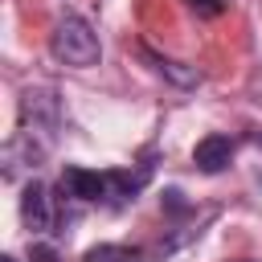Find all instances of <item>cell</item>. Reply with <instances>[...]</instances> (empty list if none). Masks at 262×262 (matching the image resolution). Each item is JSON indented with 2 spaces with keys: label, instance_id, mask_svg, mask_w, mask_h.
Returning a JSON list of instances; mask_svg holds the SVG:
<instances>
[{
  "label": "cell",
  "instance_id": "obj_7",
  "mask_svg": "<svg viewBox=\"0 0 262 262\" xmlns=\"http://www.w3.org/2000/svg\"><path fill=\"white\" fill-rule=\"evenodd\" d=\"M139 57L160 74V78H168L172 86H180V90H192L196 82H201V74L192 70V66H184V61H172V57H164V53H156V49H147V45H139Z\"/></svg>",
  "mask_w": 262,
  "mask_h": 262
},
{
  "label": "cell",
  "instance_id": "obj_6",
  "mask_svg": "<svg viewBox=\"0 0 262 262\" xmlns=\"http://www.w3.org/2000/svg\"><path fill=\"white\" fill-rule=\"evenodd\" d=\"M229 160H233V139H229V135H205V139H196V147H192V164H196L205 176L225 172Z\"/></svg>",
  "mask_w": 262,
  "mask_h": 262
},
{
  "label": "cell",
  "instance_id": "obj_1",
  "mask_svg": "<svg viewBox=\"0 0 262 262\" xmlns=\"http://www.w3.org/2000/svg\"><path fill=\"white\" fill-rule=\"evenodd\" d=\"M49 49H53V57H57L61 66H70V70H90V66H98V57H102V45H98L94 25H90L86 16H78V12H61V16L53 20Z\"/></svg>",
  "mask_w": 262,
  "mask_h": 262
},
{
  "label": "cell",
  "instance_id": "obj_9",
  "mask_svg": "<svg viewBox=\"0 0 262 262\" xmlns=\"http://www.w3.org/2000/svg\"><path fill=\"white\" fill-rule=\"evenodd\" d=\"M82 262H147L143 250L135 246H115V242H102V246H90L82 254Z\"/></svg>",
  "mask_w": 262,
  "mask_h": 262
},
{
  "label": "cell",
  "instance_id": "obj_13",
  "mask_svg": "<svg viewBox=\"0 0 262 262\" xmlns=\"http://www.w3.org/2000/svg\"><path fill=\"white\" fill-rule=\"evenodd\" d=\"M0 262H16V258H12V254H4V258H0Z\"/></svg>",
  "mask_w": 262,
  "mask_h": 262
},
{
  "label": "cell",
  "instance_id": "obj_5",
  "mask_svg": "<svg viewBox=\"0 0 262 262\" xmlns=\"http://www.w3.org/2000/svg\"><path fill=\"white\" fill-rule=\"evenodd\" d=\"M20 221L29 233H49L53 229V196L41 180H29L20 188Z\"/></svg>",
  "mask_w": 262,
  "mask_h": 262
},
{
  "label": "cell",
  "instance_id": "obj_8",
  "mask_svg": "<svg viewBox=\"0 0 262 262\" xmlns=\"http://www.w3.org/2000/svg\"><path fill=\"white\" fill-rule=\"evenodd\" d=\"M106 180H111V196H106V201L127 205V201H135V196H139V188L147 184V168H139V172L115 168V172H106Z\"/></svg>",
  "mask_w": 262,
  "mask_h": 262
},
{
  "label": "cell",
  "instance_id": "obj_3",
  "mask_svg": "<svg viewBox=\"0 0 262 262\" xmlns=\"http://www.w3.org/2000/svg\"><path fill=\"white\" fill-rule=\"evenodd\" d=\"M45 156H49V147H45L37 135H29V131L8 135V143H4V151H0V160H4V180H20L25 172L33 176Z\"/></svg>",
  "mask_w": 262,
  "mask_h": 262
},
{
  "label": "cell",
  "instance_id": "obj_2",
  "mask_svg": "<svg viewBox=\"0 0 262 262\" xmlns=\"http://www.w3.org/2000/svg\"><path fill=\"white\" fill-rule=\"evenodd\" d=\"M61 98L53 86H25L20 90V131L37 135L45 147H53V139L61 135Z\"/></svg>",
  "mask_w": 262,
  "mask_h": 262
},
{
  "label": "cell",
  "instance_id": "obj_10",
  "mask_svg": "<svg viewBox=\"0 0 262 262\" xmlns=\"http://www.w3.org/2000/svg\"><path fill=\"white\" fill-rule=\"evenodd\" d=\"M184 4H188V8L196 12V16H205V20H209V16H221L229 0H184Z\"/></svg>",
  "mask_w": 262,
  "mask_h": 262
},
{
  "label": "cell",
  "instance_id": "obj_11",
  "mask_svg": "<svg viewBox=\"0 0 262 262\" xmlns=\"http://www.w3.org/2000/svg\"><path fill=\"white\" fill-rule=\"evenodd\" d=\"M164 209H168V213H176V217H184L192 205L184 201V192H176V188H164Z\"/></svg>",
  "mask_w": 262,
  "mask_h": 262
},
{
  "label": "cell",
  "instance_id": "obj_4",
  "mask_svg": "<svg viewBox=\"0 0 262 262\" xmlns=\"http://www.w3.org/2000/svg\"><path fill=\"white\" fill-rule=\"evenodd\" d=\"M61 192H66L70 201L90 205V201H106V196H111V180H106V172H90V168L66 164V168H61Z\"/></svg>",
  "mask_w": 262,
  "mask_h": 262
},
{
  "label": "cell",
  "instance_id": "obj_12",
  "mask_svg": "<svg viewBox=\"0 0 262 262\" xmlns=\"http://www.w3.org/2000/svg\"><path fill=\"white\" fill-rule=\"evenodd\" d=\"M29 262H61V258H57V250H53V246L33 242V246H29Z\"/></svg>",
  "mask_w": 262,
  "mask_h": 262
}]
</instances>
